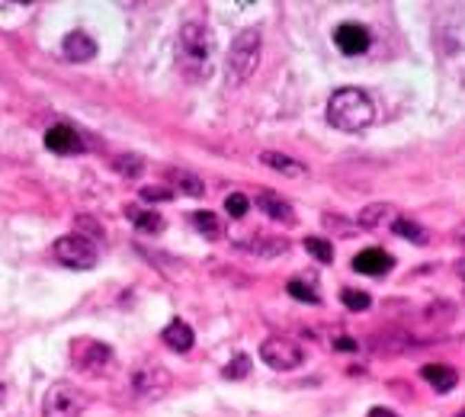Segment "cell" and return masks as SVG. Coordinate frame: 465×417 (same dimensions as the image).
<instances>
[{"label":"cell","instance_id":"1","mask_svg":"<svg viewBox=\"0 0 465 417\" xmlns=\"http://www.w3.org/2000/svg\"><path fill=\"white\" fill-rule=\"evenodd\" d=\"M177 68L186 81H209L215 68V39L203 23H183L177 36Z\"/></svg>","mask_w":465,"mask_h":417},{"label":"cell","instance_id":"2","mask_svg":"<svg viewBox=\"0 0 465 417\" xmlns=\"http://www.w3.org/2000/svg\"><path fill=\"white\" fill-rule=\"evenodd\" d=\"M327 122L340 132H363L375 122V103L360 87H340L327 100Z\"/></svg>","mask_w":465,"mask_h":417},{"label":"cell","instance_id":"3","mask_svg":"<svg viewBox=\"0 0 465 417\" xmlns=\"http://www.w3.org/2000/svg\"><path fill=\"white\" fill-rule=\"evenodd\" d=\"M260 52H263V36L260 29H241L234 36L231 48H228V58H225V83L228 87H244V83L254 77L257 65H260Z\"/></svg>","mask_w":465,"mask_h":417},{"label":"cell","instance_id":"4","mask_svg":"<svg viewBox=\"0 0 465 417\" xmlns=\"http://www.w3.org/2000/svg\"><path fill=\"white\" fill-rule=\"evenodd\" d=\"M87 395L74 382H52L42 398V417H84Z\"/></svg>","mask_w":465,"mask_h":417},{"label":"cell","instance_id":"5","mask_svg":"<svg viewBox=\"0 0 465 417\" xmlns=\"http://www.w3.org/2000/svg\"><path fill=\"white\" fill-rule=\"evenodd\" d=\"M52 254L61 267H71V269H93L96 260H100V250L96 244L87 238V234H61L55 244H52Z\"/></svg>","mask_w":465,"mask_h":417},{"label":"cell","instance_id":"6","mask_svg":"<svg viewBox=\"0 0 465 417\" xmlns=\"http://www.w3.org/2000/svg\"><path fill=\"white\" fill-rule=\"evenodd\" d=\"M260 360L276 372H289L305 363V350H302V343L289 340V337H267L260 343Z\"/></svg>","mask_w":465,"mask_h":417},{"label":"cell","instance_id":"7","mask_svg":"<svg viewBox=\"0 0 465 417\" xmlns=\"http://www.w3.org/2000/svg\"><path fill=\"white\" fill-rule=\"evenodd\" d=\"M71 360H74V366L81 372H87V376H106L110 366H112V350L103 340L84 337V340H74V347H71Z\"/></svg>","mask_w":465,"mask_h":417},{"label":"cell","instance_id":"8","mask_svg":"<svg viewBox=\"0 0 465 417\" xmlns=\"http://www.w3.org/2000/svg\"><path fill=\"white\" fill-rule=\"evenodd\" d=\"M132 389L138 398H164L170 389V372L161 363H145L132 376Z\"/></svg>","mask_w":465,"mask_h":417},{"label":"cell","instance_id":"9","mask_svg":"<svg viewBox=\"0 0 465 417\" xmlns=\"http://www.w3.org/2000/svg\"><path fill=\"white\" fill-rule=\"evenodd\" d=\"M334 42L344 55H363L369 48V29L360 23H340L334 32Z\"/></svg>","mask_w":465,"mask_h":417},{"label":"cell","instance_id":"10","mask_svg":"<svg viewBox=\"0 0 465 417\" xmlns=\"http://www.w3.org/2000/svg\"><path fill=\"white\" fill-rule=\"evenodd\" d=\"M45 148L55 154H77V151H84V141L71 125H52L45 132Z\"/></svg>","mask_w":465,"mask_h":417},{"label":"cell","instance_id":"11","mask_svg":"<svg viewBox=\"0 0 465 417\" xmlns=\"http://www.w3.org/2000/svg\"><path fill=\"white\" fill-rule=\"evenodd\" d=\"M257 209H260L263 215H270L273 222H282V225H296V209L282 199L279 193H273V190H263L260 196H257Z\"/></svg>","mask_w":465,"mask_h":417},{"label":"cell","instance_id":"12","mask_svg":"<svg viewBox=\"0 0 465 417\" xmlns=\"http://www.w3.org/2000/svg\"><path fill=\"white\" fill-rule=\"evenodd\" d=\"M391 254H385V250L379 247H369V250H360L353 257V269L356 273H366V276H385L391 269Z\"/></svg>","mask_w":465,"mask_h":417},{"label":"cell","instance_id":"13","mask_svg":"<svg viewBox=\"0 0 465 417\" xmlns=\"http://www.w3.org/2000/svg\"><path fill=\"white\" fill-rule=\"evenodd\" d=\"M395 218H398V209H395L391 203H372V205H366L363 212L356 215V225H360V228H369V232H375V228L395 225Z\"/></svg>","mask_w":465,"mask_h":417},{"label":"cell","instance_id":"14","mask_svg":"<svg viewBox=\"0 0 465 417\" xmlns=\"http://www.w3.org/2000/svg\"><path fill=\"white\" fill-rule=\"evenodd\" d=\"M61 52H65L68 61L84 65V61H93V58H96V42H93L87 32H71V36H65V42H61Z\"/></svg>","mask_w":465,"mask_h":417},{"label":"cell","instance_id":"15","mask_svg":"<svg viewBox=\"0 0 465 417\" xmlns=\"http://www.w3.org/2000/svg\"><path fill=\"white\" fill-rule=\"evenodd\" d=\"M238 247L251 257H279L289 250V241H282V238H244V241H238Z\"/></svg>","mask_w":465,"mask_h":417},{"label":"cell","instance_id":"16","mask_svg":"<svg viewBox=\"0 0 465 417\" xmlns=\"http://www.w3.org/2000/svg\"><path fill=\"white\" fill-rule=\"evenodd\" d=\"M260 164H267L270 170H276V174H282V176H296V180L308 174V167L302 164V161L289 158V154H282V151H263Z\"/></svg>","mask_w":465,"mask_h":417},{"label":"cell","instance_id":"17","mask_svg":"<svg viewBox=\"0 0 465 417\" xmlns=\"http://www.w3.org/2000/svg\"><path fill=\"white\" fill-rule=\"evenodd\" d=\"M161 340L167 343L170 350H177V353H186L189 347L196 343V334H193V327L186 325V321H170L167 327H164V334H161Z\"/></svg>","mask_w":465,"mask_h":417},{"label":"cell","instance_id":"18","mask_svg":"<svg viewBox=\"0 0 465 417\" xmlns=\"http://www.w3.org/2000/svg\"><path fill=\"white\" fill-rule=\"evenodd\" d=\"M424 379L437 391H453L459 382V372L453 366H446V363H430V366H424Z\"/></svg>","mask_w":465,"mask_h":417},{"label":"cell","instance_id":"19","mask_svg":"<svg viewBox=\"0 0 465 417\" xmlns=\"http://www.w3.org/2000/svg\"><path fill=\"white\" fill-rule=\"evenodd\" d=\"M167 180H170V186L180 190L183 196H193V199L205 196V183L193 174V170H180V167H174V170H167Z\"/></svg>","mask_w":465,"mask_h":417},{"label":"cell","instance_id":"20","mask_svg":"<svg viewBox=\"0 0 465 417\" xmlns=\"http://www.w3.org/2000/svg\"><path fill=\"white\" fill-rule=\"evenodd\" d=\"M193 225H196V232L203 234L205 241H218V238L225 234L222 218H218L215 212H209V209H205V212H193Z\"/></svg>","mask_w":465,"mask_h":417},{"label":"cell","instance_id":"21","mask_svg":"<svg viewBox=\"0 0 465 417\" xmlns=\"http://www.w3.org/2000/svg\"><path fill=\"white\" fill-rule=\"evenodd\" d=\"M391 232L395 234H401V238H408V241H414V244H430V234L420 228L417 222H411V218H395V225H391Z\"/></svg>","mask_w":465,"mask_h":417},{"label":"cell","instance_id":"22","mask_svg":"<svg viewBox=\"0 0 465 417\" xmlns=\"http://www.w3.org/2000/svg\"><path fill=\"white\" fill-rule=\"evenodd\" d=\"M289 296L292 298H298V302H308V305H318L321 302V296H318V289L311 286V283H305V279H289Z\"/></svg>","mask_w":465,"mask_h":417},{"label":"cell","instance_id":"23","mask_svg":"<svg viewBox=\"0 0 465 417\" xmlns=\"http://www.w3.org/2000/svg\"><path fill=\"white\" fill-rule=\"evenodd\" d=\"M305 250L318 263H331L334 260V244L324 241V238H305Z\"/></svg>","mask_w":465,"mask_h":417},{"label":"cell","instance_id":"24","mask_svg":"<svg viewBox=\"0 0 465 417\" xmlns=\"http://www.w3.org/2000/svg\"><path fill=\"white\" fill-rule=\"evenodd\" d=\"M132 222L145 234H158L161 228H164V218H161L158 212H132Z\"/></svg>","mask_w":465,"mask_h":417},{"label":"cell","instance_id":"25","mask_svg":"<svg viewBox=\"0 0 465 417\" xmlns=\"http://www.w3.org/2000/svg\"><path fill=\"white\" fill-rule=\"evenodd\" d=\"M247 209H251V199H247L244 193L225 196V212L231 215V218H244V215H247Z\"/></svg>","mask_w":465,"mask_h":417},{"label":"cell","instance_id":"26","mask_svg":"<svg viewBox=\"0 0 465 417\" xmlns=\"http://www.w3.org/2000/svg\"><path fill=\"white\" fill-rule=\"evenodd\" d=\"M340 302H344L350 312H366V308H369V296L360 292V289H344V292H340Z\"/></svg>","mask_w":465,"mask_h":417},{"label":"cell","instance_id":"27","mask_svg":"<svg viewBox=\"0 0 465 417\" xmlns=\"http://www.w3.org/2000/svg\"><path fill=\"white\" fill-rule=\"evenodd\" d=\"M251 372V356H244V353H238L228 366H225V379H244Z\"/></svg>","mask_w":465,"mask_h":417},{"label":"cell","instance_id":"28","mask_svg":"<svg viewBox=\"0 0 465 417\" xmlns=\"http://www.w3.org/2000/svg\"><path fill=\"white\" fill-rule=\"evenodd\" d=\"M116 170L125 176H138L141 170H145V164H141L138 154H119V158H116Z\"/></svg>","mask_w":465,"mask_h":417},{"label":"cell","instance_id":"29","mask_svg":"<svg viewBox=\"0 0 465 417\" xmlns=\"http://www.w3.org/2000/svg\"><path fill=\"white\" fill-rule=\"evenodd\" d=\"M141 196H145L148 203H154V199H170V193H154V190H141Z\"/></svg>","mask_w":465,"mask_h":417},{"label":"cell","instance_id":"30","mask_svg":"<svg viewBox=\"0 0 465 417\" xmlns=\"http://www.w3.org/2000/svg\"><path fill=\"white\" fill-rule=\"evenodd\" d=\"M366 417H398V414H395V411H391V408H372Z\"/></svg>","mask_w":465,"mask_h":417},{"label":"cell","instance_id":"31","mask_svg":"<svg viewBox=\"0 0 465 417\" xmlns=\"http://www.w3.org/2000/svg\"><path fill=\"white\" fill-rule=\"evenodd\" d=\"M337 350H356V343L350 340V337H340V340H334Z\"/></svg>","mask_w":465,"mask_h":417},{"label":"cell","instance_id":"32","mask_svg":"<svg viewBox=\"0 0 465 417\" xmlns=\"http://www.w3.org/2000/svg\"><path fill=\"white\" fill-rule=\"evenodd\" d=\"M3 401H7V382L0 379V408H3Z\"/></svg>","mask_w":465,"mask_h":417},{"label":"cell","instance_id":"33","mask_svg":"<svg viewBox=\"0 0 465 417\" xmlns=\"http://www.w3.org/2000/svg\"><path fill=\"white\" fill-rule=\"evenodd\" d=\"M459 273H462V279H465V260H462V263H459Z\"/></svg>","mask_w":465,"mask_h":417},{"label":"cell","instance_id":"34","mask_svg":"<svg viewBox=\"0 0 465 417\" xmlns=\"http://www.w3.org/2000/svg\"><path fill=\"white\" fill-rule=\"evenodd\" d=\"M456 417H465V411H459V414H456Z\"/></svg>","mask_w":465,"mask_h":417}]
</instances>
